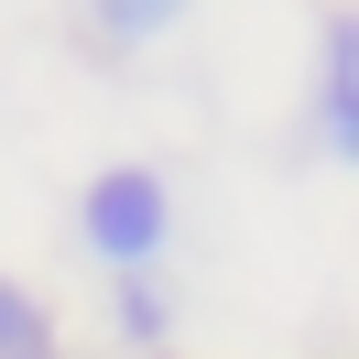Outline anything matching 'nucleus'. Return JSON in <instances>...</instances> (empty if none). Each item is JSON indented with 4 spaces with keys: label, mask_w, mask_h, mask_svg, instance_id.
Instances as JSON below:
<instances>
[{
    "label": "nucleus",
    "mask_w": 359,
    "mask_h": 359,
    "mask_svg": "<svg viewBox=\"0 0 359 359\" xmlns=\"http://www.w3.org/2000/svg\"><path fill=\"white\" fill-rule=\"evenodd\" d=\"M88 240L109 250V262H142V250L163 240V185L153 175H98L88 185Z\"/></svg>",
    "instance_id": "f257e3e1"
},
{
    "label": "nucleus",
    "mask_w": 359,
    "mask_h": 359,
    "mask_svg": "<svg viewBox=\"0 0 359 359\" xmlns=\"http://www.w3.org/2000/svg\"><path fill=\"white\" fill-rule=\"evenodd\" d=\"M327 131H337V153H359V11L327 33Z\"/></svg>",
    "instance_id": "f03ea898"
},
{
    "label": "nucleus",
    "mask_w": 359,
    "mask_h": 359,
    "mask_svg": "<svg viewBox=\"0 0 359 359\" xmlns=\"http://www.w3.org/2000/svg\"><path fill=\"white\" fill-rule=\"evenodd\" d=\"M0 359H44V316H33L11 283H0Z\"/></svg>",
    "instance_id": "7ed1b4c3"
},
{
    "label": "nucleus",
    "mask_w": 359,
    "mask_h": 359,
    "mask_svg": "<svg viewBox=\"0 0 359 359\" xmlns=\"http://www.w3.org/2000/svg\"><path fill=\"white\" fill-rule=\"evenodd\" d=\"M175 11H185V0H98V22H109V33H163Z\"/></svg>",
    "instance_id": "20e7f679"
}]
</instances>
